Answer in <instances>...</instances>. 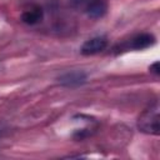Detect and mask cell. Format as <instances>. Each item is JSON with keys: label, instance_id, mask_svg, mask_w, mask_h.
<instances>
[{"label": "cell", "instance_id": "obj_1", "mask_svg": "<svg viewBox=\"0 0 160 160\" xmlns=\"http://www.w3.org/2000/svg\"><path fill=\"white\" fill-rule=\"evenodd\" d=\"M138 128L145 134L159 135L160 126H159V104H158V101H155L152 105H150L146 110L142 111V114L139 116V120H138Z\"/></svg>", "mask_w": 160, "mask_h": 160}, {"label": "cell", "instance_id": "obj_2", "mask_svg": "<svg viewBox=\"0 0 160 160\" xmlns=\"http://www.w3.org/2000/svg\"><path fill=\"white\" fill-rule=\"evenodd\" d=\"M155 44V38L151 34L144 32V34H139L136 36H134L132 39H130L124 46H121V49H132V50H142L146 49L151 45Z\"/></svg>", "mask_w": 160, "mask_h": 160}, {"label": "cell", "instance_id": "obj_3", "mask_svg": "<svg viewBox=\"0 0 160 160\" xmlns=\"http://www.w3.org/2000/svg\"><path fill=\"white\" fill-rule=\"evenodd\" d=\"M108 45V40L104 36H95V38H91L89 40H86L80 51L82 55H94V54H98V52H101Z\"/></svg>", "mask_w": 160, "mask_h": 160}, {"label": "cell", "instance_id": "obj_4", "mask_svg": "<svg viewBox=\"0 0 160 160\" xmlns=\"http://www.w3.org/2000/svg\"><path fill=\"white\" fill-rule=\"evenodd\" d=\"M108 4L105 0H88L85 5L86 14L92 19H99L106 14Z\"/></svg>", "mask_w": 160, "mask_h": 160}, {"label": "cell", "instance_id": "obj_5", "mask_svg": "<svg viewBox=\"0 0 160 160\" xmlns=\"http://www.w3.org/2000/svg\"><path fill=\"white\" fill-rule=\"evenodd\" d=\"M85 80H86V74L84 71H80V70L69 71V72H66L59 78V81L66 86L81 85L82 82H85Z\"/></svg>", "mask_w": 160, "mask_h": 160}, {"label": "cell", "instance_id": "obj_6", "mask_svg": "<svg viewBox=\"0 0 160 160\" xmlns=\"http://www.w3.org/2000/svg\"><path fill=\"white\" fill-rule=\"evenodd\" d=\"M42 9L39 6H32L21 14V21L28 25H35L42 20Z\"/></svg>", "mask_w": 160, "mask_h": 160}, {"label": "cell", "instance_id": "obj_7", "mask_svg": "<svg viewBox=\"0 0 160 160\" xmlns=\"http://www.w3.org/2000/svg\"><path fill=\"white\" fill-rule=\"evenodd\" d=\"M159 61H155L152 65H150V68H149V70H150V72H152V74H155V75H159L160 74V69H159Z\"/></svg>", "mask_w": 160, "mask_h": 160}, {"label": "cell", "instance_id": "obj_8", "mask_svg": "<svg viewBox=\"0 0 160 160\" xmlns=\"http://www.w3.org/2000/svg\"><path fill=\"white\" fill-rule=\"evenodd\" d=\"M70 2H71V5L74 8H81V6H85L86 5L88 0H70Z\"/></svg>", "mask_w": 160, "mask_h": 160}]
</instances>
